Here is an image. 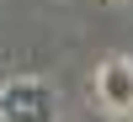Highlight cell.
Listing matches in <instances>:
<instances>
[{
    "label": "cell",
    "mask_w": 133,
    "mask_h": 122,
    "mask_svg": "<svg viewBox=\"0 0 133 122\" xmlns=\"http://www.w3.org/2000/svg\"><path fill=\"white\" fill-rule=\"evenodd\" d=\"M0 117L5 122H53V90L43 80H11L0 90Z\"/></svg>",
    "instance_id": "cell-1"
},
{
    "label": "cell",
    "mask_w": 133,
    "mask_h": 122,
    "mask_svg": "<svg viewBox=\"0 0 133 122\" xmlns=\"http://www.w3.org/2000/svg\"><path fill=\"white\" fill-rule=\"evenodd\" d=\"M96 96L112 112H133V59H107L96 69Z\"/></svg>",
    "instance_id": "cell-2"
}]
</instances>
